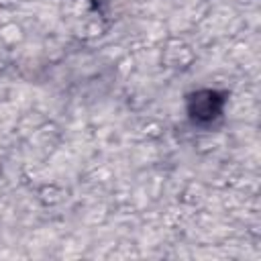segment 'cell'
<instances>
[{
	"label": "cell",
	"mask_w": 261,
	"mask_h": 261,
	"mask_svg": "<svg viewBox=\"0 0 261 261\" xmlns=\"http://www.w3.org/2000/svg\"><path fill=\"white\" fill-rule=\"evenodd\" d=\"M220 112V98L212 90L198 92L190 98V114L196 120H212Z\"/></svg>",
	"instance_id": "cell-1"
}]
</instances>
